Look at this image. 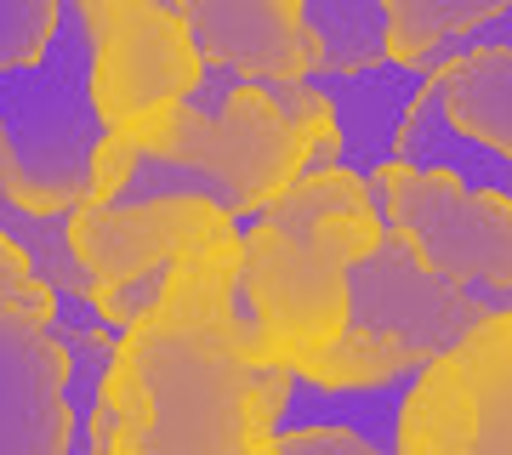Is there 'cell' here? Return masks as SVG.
Wrapping results in <instances>:
<instances>
[{
    "label": "cell",
    "instance_id": "6da1fadb",
    "mask_svg": "<svg viewBox=\"0 0 512 455\" xmlns=\"http://www.w3.org/2000/svg\"><path fill=\"white\" fill-rule=\"evenodd\" d=\"M291 370L262 359L239 302V228L165 268L160 308L131 325L103 376L114 455H274Z\"/></svg>",
    "mask_w": 512,
    "mask_h": 455
},
{
    "label": "cell",
    "instance_id": "7a4b0ae2",
    "mask_svg": "<svg viewBox=\"0 0 512 455\" xmlns=\"http://www.w3.org/2000/svg\"><path fill=\"white\" fill-rule=\"evenodd\" d=\"M382 205L353 171H319L239 228V302L262 359L296 370L348 330V273L376 251Z\"/></svg>",
    "mask_w": 512,
    "mask_h": 455
},
{
    "label": "cell",
    "instance_id": "3957f363",
    "mask_svg": "<svg viewBox=\"0 0 512 455\" xmlns=\"http://www.w3.org/2000/svg\"><path fill=\"white\" fill-rule=\"evenodd\" d=\"M0 131L12 143L6 194L35 217H69L92 194L103 120L92 109V40L80 0H57V35L29 69L0 74Z\"/></svg>",
    "mask_w": 512,
    "mask_h": 455
},
{
    "label": "cell",
    "instance_id": "277c9868",
    "mask_svg": "<svg viewBox=\"0 0 512 455\" xmlns=\"http://www.w3.org/2000/svg\"><path fill=\"white\" fill-rule=\"evenodd\" d=\"M80 23L92 40V109L103 131L194 97L205 57L171 0H80Z\"/></svg>",
    "mask_w": 512,
    "mask_h": 455
},
{
    "label": "cell",
    "instance_id": "5b68a950",
    "mask_svg": "<svg viewBox=\"0 0 512 455\" xmlns=\"http://www.w3.org/2000/svg\"><path fill=\"white\" fill-rule=\"evenodd\" d=\"M382 217L399 239L456 291L512 285V205L495 194H473L444 171L387 165L370 177Z\"/></svg>",
    "mask_w": 512,
    "mask_h": 455
},
{
    "label": "cell",
    "instance_id": "8992f818",
    "mask_svg": "<svg viewBox=\"0 0 512 455\" xmlns=\"http://www.w3.org/2000/svg\"><path fill=\"white\" fill-rule=\"evenodd\" d=\"M490 313L478 308L467 291L444 285L410 245L399 228L382 217V239L376 251L348 273V325L393 336V342L416 347L421 359H444L456 353Z\"/></svg>",
    "mask_w": 512,
    "mask_h": 455
},
{
    "label": "cell",
    "instance_id": "52a82bcc",
    "mask_svg": "<svg viewBox=\"0 0 512 455\" xmlns=\"http://www.w3.org/2000/svg\"><path fill=\"white\" fill-rule=\"evenodd\" d=\"M239 228L205 200H137V205H74L69 211V251L86 268L97 291L126 285L143 273H165L200 239Z\"/></svg>",
    "mask_w": 512,
    "mask_h": 455
},
{
    "label": "cell",
    "instance_id": "ba28073f",
    "mask_svg": "<svg viewBox=\"0 0 512 455\" xmlns=\"http://www.w3.org/2000/svg\"><path fill=\"white\" fill-rule=\"evenodd\" d=\"M211 69L256 86H291L319 74L302 0H171Z\"/></svg>",
    "mask_w": 512,
    "mask_h": 455
},
{
    "label": "cell",
    "instance_id": "9c48e42d",
    "mask_svg": "<svg viewBox=\"0 0 512 455\" xmlns=\"http://www.w3.org/2000/svg\"><path fill=\"white\" fill-rule=\"evenodd\" d=\"M63 347L46 319L0 313V455H69Z\"/></svg>",
    "mask_w": 512,
    "mask_h": 455
},
{
    "label": "cell",
    "instance_id": "30bf717a",
    "mask_svg": "<svg viewBox=\"0 0 512 455\" xmlns=\"http://www.w3.org/2000/svg\"><path fill=\"white\" fill-rule=\"evenodd\" d=\"M308 86L325 97L330 120H336V137H342V171L353 177H376L393 165V148H399V126L416 109L427 74L416 69H382L370 74H308Z\"/></svg>",
    "mask_w": 512,
    "mask_h": 455
},
{
    "label": "cell",
    "instance_id": "8fae6325",
    "mask_svg": "<svg viewBox=\"0 0 512 455\" xmlns=\"http://www.w3.org/2000/svg\"><path fill=\"white\" fill-rule=\"evenodd\" d=\"M478 438V387L461 353L421 364L399 404L393 455H473Z\"/></svg>",
    "mask_w": 512,
    "mask_h": 455
},
{
    "label": "cell",
    "instance_id": "7c38bea8",
    "mask_svg": "<svg viewBox=\"0 0 512 455\" xmlns=\"http://www.w3.org/2000/svg\"><path fill=\"white\" fill-rule=\"evenodd\" d=\"M393 165H410V171H444L456 177L461 188L473 194H495V200L512 205V160L495 154V148L461 137L450 120H444V91H439V69L427 74L416 109L399 126V148H393Z\"/></svg>",
    "mask_w": 512,
    "mask_h": 455
},
{
    "label": "cell",
    "instance_id": "4fadbf2b",
    "mask_svg": "<svg viewBox=\"0 0 512 455\" xmlns=\"http://www.w3.org/2000/svg\"><path fill=\"white\" fill-rule=\"evenodd\" d=\"M444 120L512 160V52L507 46H467L439 69Z\"/></svg>",
    "mask_w": 512,
    "mask_h": 455
},
{
    "label": "cell",
    "instance_id": "5bb4252c",
    "mask_svg": "<svg viewBox=\"0 0 512 455\" xmlns=\"http://www.w3.org/2000/svg\"><path fill=\"white\" fill-rule=\"evenodd\" d=\"M501 18V0H387V63L433 74Z\"/></svg>",
    "mask_w": 512,
    "mask_h": 455
},
{
    "label": "cell",
    "instance_id": "9a60e30c",
    "mask_svg": "<svg viewBox=\"0 0 512 455\" xmlns=\"http://www.w3.org/2000/svg\"><path fill=\"white\" fill-rule=\"evenodd\" d=\"M421 364H433V359H421L416 347L393 342V336H376V330L348 325L325 353H313V359L296 364L291 376L308 382V387H319V393H376V387L410 382Z\"/></svg>",
    "mask_w": 512,
    "mask_h": 455
},
{
    "label": "cell",
    "instance_id": "2e32d148",
    "mask_svg": "<svg viewBox=\"0 0 512 455\" xmlns=\"http://www.w3.org/2000/svg\"><path fill=\"white\" fill-rule=\"evenodd\" d=\"M319 74H370L387 63V0H302Z\"/></svg>",
    "mask_w": 512,
    "mask_h": 455
},
{
    "label": "cell",
    "instance_id": "e0dca14e",
    "mask_svg": "<svg viewBox=\"0 0 512 455\" xmlns=\"http://www.w3.org/2000/svg\"><path fill=\"white\" fill-rule=\"evenodd\" d=\"M456 353L478 387L473 455H512V319H484Z\"/></svg>",
    "mask_w": 512,
    "mask_h": 455
},
{
    "label": "cell",
    "instance_id": "ac0fdd59",
    "mask_svg": "<svg viewBox=\"0 0 512 455\" xmlns=\"http://www.w3.org/2000/svg\"><path fill=\"white\" fill-rule=\"evenodd\" d=\"M57 35V0H0V74L29 69Z\"/></svg>",
    "mask_w": 512,
    "mask_h": 455
},
{
    "label": "cell",
    "instance_id": "d6986e66",
    "mask_svg": "<svg viewBox=\"0 0 512 455\" xmlns=\"http://www.w3.org/2000/svg\"><path fill=\"white\" fill-rule=\"evenodd\" d=\"M0 313H29V319H46V325L57 319V291L6 239H0Z\"/></svg>",
    "mask_w": 512,
    "mask_h": 455
},
{
    "label": "cell",
    "instance_id": "ffe728a7",
    "mask_svg": "<svg viewBox=\"0 0 512 455\" xmlns=\"http://www.w3.org/2000/svg\"><path fill=\"white\" fill-rule=\"evenodd\" d=\"M274 455H393V450H382L359 433H342V427H291V433L274 438Z\"/></svg>",
    "mask_w": 512,
    "mask_h": 455
},
{
    "label": "cell",
    "instance_id": "44dd1931",
    "mask_svg": "<svg viewBox=\"0 0 512 455\" xmlns=\"http://www.w3.org/2000/svg\"><path fill=\"white\" fill-rule=\"evenodd\" d=\"M467 46H507V52H512V6H501V18H495L490 29H478ZM467 46H461V52H467Z\"/></svg>",
    "mask_w": 512,
    "mask_h": 455
},
{
    "label": "cell",
    "instance_id": "7402d4cb",
    "mask_svg": "<svg viewBox=\"0 0 512 455\" xmlns=\"http://www.w3.org/2000/svg\"><path fill=\"white\" fill-rule=\"evenodd\" d=\"M0 182H12V143H6V131H0Z\"/></svg>",
    "mask_w": 512,
    "mask_h": 455
}]
</instances>
